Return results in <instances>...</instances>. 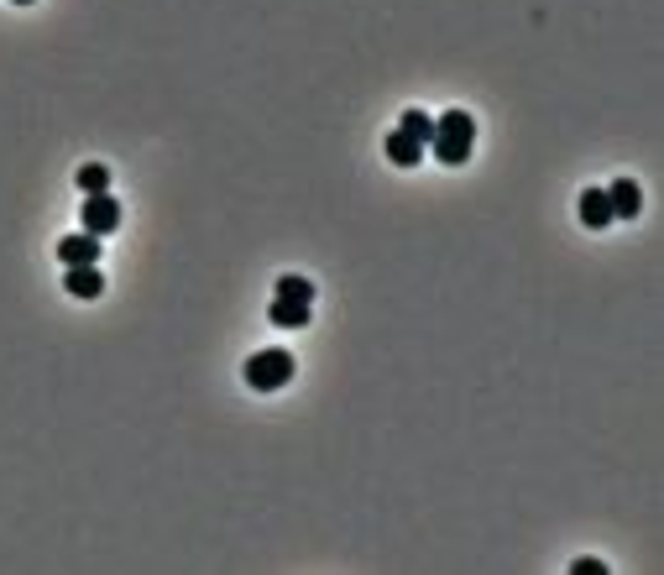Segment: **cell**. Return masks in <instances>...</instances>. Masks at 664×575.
<instances>
[{
	"label": "cell",
	"mask_w": 664,
	"mask_h": 575,
	"mask_svg": "<svg viewBox=\"0 0 664 575\" xmlns=\"http://www.w3.org/2000/svg\"><path fill=\"white\" fill-rule=\"evenodd\" d=\"M16 6H32V0H16Z\"/></svg>",
	"instance_id": "obj_14"
},
{
	"label": "cell",
	"mask_w": 664,
	"mask_h": 575,
	"mask_svg": "<svg viewBox=\"0 0 664 575\" xmlns=\"http://www.w3.org/2000/svg\"><path fill=\"white\" fill-rule=\"evenodd\" d=\"M476 147V121L466 110H445L440 121H434V136H429V152H434V163H445V168H461L466 157Z\"/></svg>",
	"instance_id": "obj_1"
},
{
	"label": "cell",
	"mask_w": 664,
	"mask_h": 575,
	"mask_svg": "<svg viewBox=\"0 0 664 575\" xmlns=\"http://www.w3.org/2000/svg\"><path fill=\"white\" fill-rule=\"evenodd\" d=\"M576 215H581V225H586V230H607V225H612V204H607V189H586V194H581V210H576Z\"/></svg>",
	"instance_id": "obj_7"
},
{
	"label": "cell",
	"mask_w": 664,
	"mask_h": 575,
	"mask_svg": "<svg viewBox=\"0 0 664 575\" xmlns=\"http://www.w3.org/2000/svg\"><path fill=\"white\" fill-rule=\"evenodd\" d=\"M241 377H246L251 393H278V387H288V377H293V356L278 351V345H272V351H257L246 361Z\"/></svg>",
	"instance_id": "obj_2"
},
{
	"label": "cell",
	"mask_w": 664,
	"mask_h": 575,
	"mask_svg": "<svg viewBox=\"0 0 664 575\" xmlns=\"http://www.w3.org/2000/svg\"><path fill=\"white\" fill-rule=\"evenodd\" d=\"M58 262L63 267H95L100 262V236H89V230H79V236H63L58 241Z\"/></svg>",
	"instance_id": "obj_4"
},
{
	"label": "cell",
	"mask_w": 664,
	"mask_h": 575,
	"mask_svg": "<svg viewBox=\"0 0 664 575\" xmlns=\"http://www.w3.org/2000/svg\"><path fill=\"white\" fill-rule=\"evenodd\" d=\"M398 131H408L414 142H424V147H429V136H434V115H424V110H403Z\"/></svg>",
	"instance_id": "obj_10"
},
{
	"label": "cell",
	"mask_w": 664,
	"mask_h": 575,
	"mask_svg": "<svg viewBox=\"0 0 664 575\" xmlns=\"http://www.w3.org/2000/svg\"><path fill=\"white\" fill-rule=\"evenodd\" d=\"M387 157H393L398 168H419L424 163V142H414L408 131H393L387 136Z\"/></svg>",
	"instance_id": "obj_9"
},
{
	"label": "cell",
	"mask_w": 664,
	"mask_h": 575,
	"mask_svg": "<svg viewBox=\"0 0 664 575\" xmlns=\"http://www.w3.org/2000/svg\"><path fill=\"white\" fill-rule=\"evenodd\" d=\"M607 204H612V220H633L638 210H644V194H638L633 178H617L607 189Z\"/></svg>",
	"instance_id": "obj_5"
},
{
	"label": "cell",
	"mask_w": 664,
	"mask_h": 575,
	"mask_svg": "<svg viewBox=\"0 0 664 575\" xmlns=\"http://www.w3.org/2000/svg\"><path fill=\"white\" fill-rule=\"evenodd\" d=\"M570 570H576V575H607V565H602V560H576Z\"/></svg>",
	"instance_id": "obj_13"
},
{
	"label": "cell",
	"mask_w": 664,
	"mask_h": 575,
	"mask_svg": "<svg viewBox=\"0 0 664 575\" xmlns=\"http://www.w3.org/2000/svg\"><path fill=\"white\" fill-rule=\"evenodd\" d=\"M278 298H299V304H314V283L309 278H278Z\"/></svg>",
	"instance_id": "obj_12"
},
{
	"label": "cell",
	"mask_w": 664,
	"mask_h": 575,
	"mask_svg": "<svg viewBox=\"0 0 664 575\" xmlns=\"http://www.w3.org/2000/svg\"><path fill=\"white\" fill-rule=\"evenodd\" d=\"M63 288L74 293V298H84V304H89V298H100V293H105L100 262H95V267H68V272H63Z\"/></svg>",
	"instance_id": "obj_6"
},
{
	"label": "cell",
	"mask_w": 664,
	"mask_h": 575,
	"mask_svg": "<svg viewBox=\"0 0 664 575\" xmlns=\"http://www.w3.org/2000/svg\"><path fill=\"white\" fill-rule=\"evenodd\" d=\"M267 319H272L278 330H304V325H309V304H299V298H272Z\"/></svg>",
	"instance_id": "obj_8"
},
{
	"label": "cell",
	"mask_w": 664,
	"mask_h": 575,
	"mask_svg": "<svg viewBox=\"0 0 664 575\" xmlns=\"http://www.w3.org/2000/svg\"><path fill=\"white\" fill-rule=\"evenodd\" d=\"M84 230H89V236H110V230H116L121 225V204L116 199H110V189L105 194H84Z\"/></svg>",
	"instance_id": "obj_3"
},
{
	"label": "cell",
	"mask_w": 664,
	"mask_h": 575,
	"mask_svg": "<svg viewBox=\"0 0 664 575\" xmlns=\"http://www.w3.org/2000/svg\"><path fill=\"white\" fill-rule=\"evenodd\" d=\"M74 178H79L84 194H105V189H110V168H105V163H84Z\"/></svg>",
	"instance_id": "obj_11"
}]
</instances>
